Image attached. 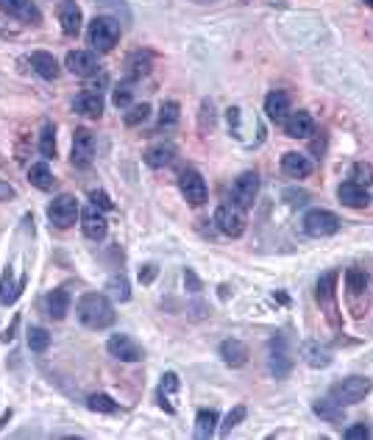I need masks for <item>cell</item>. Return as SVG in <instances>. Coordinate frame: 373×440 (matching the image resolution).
<instances>
[{"label":"cell","mask_w":373,"mask_h":440,"mask_svg":"<svg viewBox=\"0 0 373 440\" xmlns=\"http://www.w3.org/2000/svg\"><path fill=\"white\" fill-rule=\"evenodd\" d=\"M26 287V276H20L17 282H15V271L12 268H6V273H3V282H0V304H15L17 298H20V290Z\"/></svg>","instance_id":"cell-22"},{"label":"cell","mask_w":373,"mask_h":440,"mask_svg":"<svg viewBox=\"0 0 373 440\" xmlns=\"http://www.w3.org/2000/svg\"><path fill=\"white\" fill-rule=\"evenodd\" d=\"M351 181H354V184H359V187L373 184V164H367V162H356V164H354V170H351Z\"/></svg>","instance_id":"cell-39"},{"label":"cell","mask_w":373,"mask_h":440,"mask_svg":"<svg viewBox=\"0 0 373 440\" xmlns=\"http://www.w3.org/2000/svg\"><path fill=\"white\" fill-rule=\"evenodd\" d=\"M92 156H95V137H92V131H87V128H76V134H73V156H70V162H73L76 167H89V164H92Z\"/></svg>","instance_id":"cell-12"},{"label":"cell","mask_w":373,"mask_h":440,"mask_svg":"<svg viewBox=\"0 0 373 440\" xmlns=\"http://www.w3.org/2000/svg\"><path fill=\"white\" fill-rule=\"evenodd\" d=\"M220 357H223V362L226 365H232V368H243L245 362H248V346L243 343V340H223L220 343Z\"/></svg>","instance_id":"cell-19"},{"label":"cell","mask_w":373,"mask_h":440,"mask_svg":"<svg viewBox=\"0 0 373 440\" xmlns=\"http://www.w3.org/2000/svg\"><path fill=\"white\" fill-rule=\"evenodd\" d=\"M26 335H28V348H31V351L42 354V351H48V348H51V335H48V329H42V326H31Z\"/></svg>","instance_id":"cell-32"},{"label":"cell","mask_w":373,"mask_h":440,"mask_svg":"<svg viewBox=\"0 0 373 440\" xmlns=\"http://www.w3.org/2000/svg\"><path fill=\"white\" fill-rule=\"evenodd\" d=\"M284 134L290 139H306L315 134V123L309 117V112H293L287 120H284Z\"/></svg>","instance_id":"cell-16"},{"label":"cell","mask_w":373,"mask_h":440,"mask_svg":"<svg viewBox=\"0 0 373 440\" xmlns=\"http://www.w3.org/2000/svg\"><path fill=\"white\" fill-rule=\"evenodd\" d=\"M345 437H348V440H365V437H370V426H365V423H354V426H348V429H345Z\"/></svg>","instance_id":"cell-43"},{"label":"cell","mask_w":373,"mask_h":440,"mask_svg":"<svg viewBox=\"0 0 373 440\" xmlns=\"http://www.w3.org/2000/svg\"><path fill=\"white\" fill-rule=\"evenodd\" d=\"M64 65H67V70H70L73 76H78V78H92V76H98V70H101L98 56H95L92 51H70L67 59H64Z\"/></svg>","instance_id":"cell-11"},{"label":"cell","mask_w":373,"mask_h":440,"mask_svg":"<svg viewBox=\"0 0 373 440\" xmlns=\"http://www.w3.org/2000/svg\"><path fill=\"white\" fill-rule=\"evenodd\" d=\"M76 315L87 329H109L117 318L112 301L103 293H87L76 304Z\"/></svg>","instance_id":"cell-1"},{"label":"cell","mask_w":373,"mask_h":440,"mask_svg":"<svg viewBox=\"0 0 373 440\" xmlns=\"http://www.w3.org/2000/svg\"><path fill=\"white\" fill-rule=\"evenodd\" d=\"M40 151H42L45 159H53V156H56V131H53L51 123L42 126V134H40Z\"/></svg>","instance_id":"cell-36"},{"label":"cell","mask_w":373,"mask_h":440,"mask_svg":"<svg viewBox=\"0 0 373 440\" xmlns=\"http://www.w3.org/2000/svg\"><path fill=\"white\" fill-rule=\"evenodd\" d=\"M301 354H304V359H306L312 368H326V365L331 362V354H329V348H320L318 343H304Z\"/></svg>","instance_id":"cell-31"},{"label":"cell","mask_w":373,"mask_h":440,"mask_svg":"<svg viewBox=\"0 0 373 440\" xmlns=\"http://www.w3.org/2000/svg\"><path fill=\"white\" fill-rule=\"evenodd\" d=\"M153 276H156V265H145V268L139 271V282H142V285H150Z\"/></svg>","instance_id":"cell-48"},{"label":"cell","mask_w":373,"mask_h":440,"mask_svg":"<svg viewBox=\"0 0 373 440\" xmlns=\"http://www.w3.org/2000/svg\"><path fill=\"white\" fill-rule=\"evenodd\" d=\"M345 285H348V293H351V296H362L365 287H367V273L359 271V268H348V271H345Z\"/></svg>","instance_id":"cell-33"},{"label":"cell","mask_w":373,"mask_h":440,"mask_svg":"<svg viewBox=\"0 0 373 440\" xmlns=\"http://www.w3.org/2000/svg\"><path fill=\"white\" fill-rule=\"evenodd\" d=\"M178 123V103L175 101H164L159 109V126H173Z\"/></svg>","instance_id":"cell-41"},{"label":"cell","mask_w":373,"mask_h":440,"mask_svg":"<svg viewBox=\"0 0 373 440\" xmlns=\"http://www.w3.org/2000/svg\"><path fill=\"white\" fill-rule=\"evenodd\" d=\"M175 393H178V376L170 371L162 376V384H159V407L164 412H175Z\"/></svg>","instance_id":"cell-25"},{"label":"cell","mask_w":373,"mask_h":440,"mask_svg":"<svg viewBox=\"0 0 373 440\" xmlns=\"http://www.w3.org/2000/svg\"><path fill=\"white\" fill-rule=\"evenodd\" d=\"M81 229H84V235L89 237V240H103L106 237V232H109V223H106V214L92 203V206H87V209H81Z\"/></svg>","instance_id":"cell-13"},{"label":"cell","mask_w":373,"mask_h":440,"mask_svg":"<svg viewBox=\"0 0 373 440\" xmlns=\"http://www.w3.org/2000/svg\"><path fill=\"white\" fill-rule=\"evenodd\" d=\"M0 12L20 20V23H28V26H40L42 23V12L34 0H0Z\"/></svg>","instance_id":"cell-10"},{"label":"cell","mask_w":373,"mask_h":440,"mask_svg":"<svg viewBox=\"0 0 373 440\" xmlns=\"http://www.w3.org/2000/svg\"><path fill=\"white\" fill-rule=\"evenodd\" d=\"M73 106H76V112H81V115H87V117H101V115H103V98H101V92H95V90L81 92Z\"/></svg>","instance_id":"cell-24"},{"label":"cell","mask_w":373,"mask_h":440,"mask_svg":"<svg viewBox=\"0 0 373 440\" xmlns=\"http://www.w3.org/2000/svg\"><path fill=\"white\" fill-rule=\"evenodd\" d=\"M281 170L290 176V178H306L312 173V162L304 156V153H295V151H287L281 156Z\"/></svg>","instance_id":"cell-20"},{"label":"cell","mask_w":373,"mask_h":440,"mask_svg":"<svg viewBox=\"0 0 373 440\" xmlns=\"http://www.w3.org/2000/svg\"><path fill=\"white\" fill-rule=\"evenodd\" d=\"M106 348L120 362H139V359H145V348L131 335H112L109 343H106Z\"/></svg>","instance_id":"cell-8"},{"label":"cell","mask_w":373,"mask_h":440,"mask_svg":"<svg viewBox=\"0 0 373 440\" xmlns=\"http://www.w3.org/2000/svg\"><path fill=\"white\" fill-rule=\"evenodd\" d=\"M95 3H101V6H112L114 12H120V15H123V20H125V23L131 20V15H128V9H125L123 3H114V0H95Z\"/></svg>","instance_id":"cell-47"},{"label":"cell","mask_w":373,"mask_h":440,"mask_svg":"<svg viewBox=\"0 0 373 440\" xmlns=\"http://www.w3.org/2000/svg\"><path fill=\"white\" fill-rule=\"evenodd\" d=\"M87 407H89L92 412H106V415L117 412V401H114L112 396H106V393H95V396H89Z\"/></svg>","instance_id":"cell-37"},{"label":"cell","mask_w":373,"mask_h":440,"mask_svg":"<svg viewBox=\"0 0 373 440\" xmlns=\"http://www.w3.org/2000/svg\"><path fill=\"white\" fill-rule=\"evenodd\" d=\"M106 290H109V296L112 298H117V301H128L131 298V287H128V279L120 273V276H112L109 282H106Z\"/></svg>","instance_id":"cell-34"},{"label":"cell","mask_w":373,"mask_h":440,"mask_svg":"<svg viewBox=\"0 0 373 440\" xmlns=\"http://www.w3.org/2000/svg\"><path fill=\"white\" fill-rule=\"evenodd\" d=\"M184 285H186V290H190V293H201V287H204L193 268H186V271H184Z\"/></svg>","instance_id":"cell-44"},{"label":"cell","mask_w":373,"mask_h":440,"mask_svg":"<svg viewBox=\"0 0 373 440\" xmlns=\"http://www.w3.org/2000/svg\"><path fill=\"white\" fill-rule=\"evenodd\" d=\"M9 418H12V409H6V412H3V415H0V429H3V426H6V423H9Z\"/></svg>","instance_id":"cell-49"},{"label":"cell","mask_w":373,"mask_h":440,"mask_svg":"<svg viewBox=\"0 0 373 440\" xmlns=\"http://www.w3.org/2000/svg\"><path fill=\"white\" fill-rule=\"evenodd\" d=\"M215 226L226 237H240L245 232V209L240 203H234V201L220 203L218 212H215Z\"/></svg>","instance_id":"cell-4"},{"label":"cell","mask_w":373,"mask_h":440,"mask_svg":"<svg viewBox=\"0 0 373 440\" xmlns=\"http://www.w3.org/2000/svg\"><path fill=\"white\" fill-rule=\"evenodd\" d=\"M120 40V26L117 20L112 17H95L89 23V31H87V42L98 51V53H109Z\"/></svg>","instance_id":"cell-3"},{"label":"cell","mask_w":373,"mask_h":440,"mask_svg":"<svg viewBox=\"0 0 373 440\" xmlns=\"http://www.w3.org/2000/svg\"><path fill=\"white\" fill-rule=\"evenodd\" d=\"M337 198H340V203H345V206H351V209H365V206L370 203L367 189L359 187V184H354V181H342V184L337 187Z\"/></svg>","instance_id":"cell-17"},{"label":"cell","mask_w":373,"mask_h":440,"mask_svg":"<svg viewBox=\"0 0 373 440\" xmlns=\"http://www.w3.org/2000/svg\"><path fill=\"white\" fill-rule=\"evenodd\" d=\"M145 162L150 164V167H167V164H173L175 162V148L173 145H153V148H148L145 151Z\"/></svg>","instance_id":"cell-28"},{"label":"cell","mask_w":373,"mask_h":440,"mask_svg":"<svg viewBox=\"0 0 373 440\" xmlns=\"http://www.w3.org/2000/svg\"><path fill=\"white\" fill-rule=\"evenodd\" d=\"M334 282H337V273H323L320 282H318V304H323L329 321L337 326V307H334Z\"/></svg>","instance_id":"cell-18"},{"label":"cell","mask_w":373,"mask_h":440,"mask_svg":"<svg viewBox=\"0 0 373 440\" xmlns=\"http://www.w3.org/2000/svg\"><path fill=\"white\" fill-rule=\"evenodd\" d=\"M365 3H367V6H370V9H373V0H365Z\"/></svg>","instance_id":"cell-51"},{"label":"cell","mask_w":373,"mask_h":440,"mask_svg":"<svg viewBox=\"0 0 373 440\" xmlns=\"http://www.w3.org/2000/svg\"><path fill=\"white\" fill-rule=\"evenodd\" d=\"M370 390H373V382H370V379H365V376H348V379L334 382L331 390H329V396H331L337 404L348 407V404L365 401V396H367Z\"/></svg>","instance_id":"cell-2"},{"label":"cell","mask_w":373,"mask_h":440,"mask_svg":"<svg viewBox=\"0 0 373 440\" xmlns=\"http://www.w3.org/2000/svg\"><path fill=\"white\" fill-rule=\"evenodd\" d=\"M304 232L309 237H331L340 232V217L329 209H309L304 214Z\"/></svg>","instance_id":"cell-5"},{"label":"cell","mask_w":373,"mask_h":440,"mask_svg":"<svg viewBox=\"0 0 373 440\" xmlns=\"http://www.w3.org/2000/svg\"><path fill=\"white\" fill-rule=\"evenodd\" d=\"M178 189H181V195L186 198V203H190V206H201L209 198L204 176L198 170H193V167H186V170L178 173Z\"/></svg>","instance_id":"cell-7"},{"label":"cell","mask_w":373,"mask_h":440,"mask_svg":"<svg viewBox=\"0 0 373 440\" xmlns=\"http://www.w3.org/2000/svg\"><path fill=\"white\" fill-rule=\"evenodd\" d=\"M59 23H62V31L67 37H78L81 34L84 15H81V6L76 3V0H62V3H59Z\"/></svg>","instance_id":"cell-15"},{"label":"cell","mask_w":373,"mask_h":440,"mask_svg":"<svg viewBox=\"0 0 373 440\" xmlns=\"http://www.w3.org/2000/svg\"><path fill=\"white\" fill-rule=\"evenodd\" d=\"M78 217H81V209H78V201L73 195H59L48 206V220H51L53 226H59V229L76 226Z\"/></svg>","instance_id":"cell-6"},{"label":"cell","mask_w":373,"mask_h":440,"mask_svg":"<svg viewBox=\"0 0 373 440\" xmlns=\"http://www.w3.org/2000/svg\"><path fill=\"white\" fill-rule=\"evenodd\" d=\"M312 409H315V415L323 418L326 423H342V404H337L331 396H329V398H318V401L312 404Z\"/></svg>","instance_id":"cell-27"},{"label":"cell","mask_w":373,"mask_h":440,"mask_svg":"<svg viewBox=\"0 0 373 440\" xmlns=\"http://www.w3.org/2000/svg\"><path fill=\"white\" fill-rule=\"evenodd\" d=\"M265 112H268V117L276 120V123L287 120V115H290V95L281 92V90H273V92L265 98Z\"/></svg>","instance_id":"cell-21"},{"label":"cell","mask_w":373,"mask_h":440,"mask_svg":"<svg viewBox=\"0 0 373 440\" xmlns=\"http://www.w3.org/2000/svg\"><path fill=\"white\" fill-rule=\"evenodd\" d=\"M15 198H17V189L9 181L0 178V201H15Z\"/></svg>","instance_id":"cell-46"},{"label":"cell","mask_w":373,"mask_h":440,"mask_svg":"<svg viewBox=\"0 0 373 440\" xmlns=\"http://www.w3.org/2000/svg\"><path fill=\"white\" fill-rule=\"evenodd\" d=\"M245 415H248V409L240 404V407H234L229 415H226V421H223V426H220V434H229L234 426H240L243 421H245Z\"/></svg>","instance_id":"cell-40"},{"label":"cell","mask_w":373,"mask_h":440,"mask_svg":"<svg viewBox=\"0 0 373 440\" xmlns=\"http://www.w3.org/2000/svg\"><path fill=\"white\" fill-rule=\"evenodd\" d=\"M31 67H34L42 78H48V81L59 78V73H62V67H59V62L53 59V53H45V51H34V53H31Z\"/></svg>","instance_id":"cell-23"},{"label":"cell","mask_w":373,"mask_h":440,"mask_svg":"<svg viewBox=\"0 0 373 440\" xmlns=\"http://www.w3.org/2000/svg\"><path fill=\"white\" fill-rule=\"evenodd\" d=\"M218 432V412L215 409H201L196 418V437L198 440H209Z\"/></svg>","instance_id":"cell-29"},{"label":"cell","mask_w":373,"mask_h":440,"mask_svg":"<svg viewBox=\"0 0 373 440\" xmlns=\"http://www.w3.org/2000/svg\"><path fill=\"white\" fill-rule=\"evenodd\" d=\"M131 98H134V84H131V78L114 87V98H112V101H114L117 109H128V106H131Z\"/></svg>","instance_id":"cell-38"},{"label":"cell","mask_w":373,"mask_h":440,"mask_svg":"<svg viewBox=\"0 0 373 440\" xmlns=\"http://www.w3.org/2000/svg\"><path fill=\"white\" fill-rule=\"evenodd\" d=\"M268 368L276 379H287L290 371H293V357H290V348H287V340L284 337H276L270 340V348H268Z\"/></svg>","instance_id":"cell-9"},{"label":"cell","mask_w":373,"mask_h":440,"mask_svg":"<svg viewBox=\"0 0 373 440\" xmlns=\"http://www.w3.org/2000/svg\"><path fill=\"white\" fill-rule=\"evenodd\" d=\"M45 307H48V315L53 321H62L70 312V293L67 290H51L48 298H45Z\"/></svg>","instance_id":"cell-26"},{"label":"cell","mask_w":373,"mask_h":440,"mask_svg":"<svg viewBox=\"0 0 373 440\" xmlns=\"http://www.w3.org/2000/svg\"><path fill=\"white\" fill-rule=\"evenodd\" d=\"M193 3H215V0H193Z\"/></svg>","instance_id":"cell-50"},{"label":"cell","mask_w":373,"mask_h":440,"mask_svg":"<svg viewBox=\"0 0 373 440\" xmlns=\"http://www.w3.org/2000/svg\"><path fill=\"white\" fill-rule=\"evenodd\" d=\"M148 115H150V106H148V103L131 106V109L125 112V126H139V123H145V120H148Z\"/></svg>","instance_id":"cell-42"},{"label":"cell","mask_w":373,"mask_h":440,"mask_svg":"<svg viewBox=\"0 0 373 440\" xmlns=\"http://www.w3.org/2000/svg\"><path fill=\"white\" fill-rule=\"evenodd\" d=\"M257 192H259V176H257L254 170H245V173L234 181V187H232V198H234V203H240L243 209L257 201Z\"/></svg>","instance_id":"cell-14"},{"label":"cell","mask_w":373,"mask_h":440,"mask_svg":"<svg viewBox=\"0 0 373 440\" xmlns=\"http://www.w3.org/2000/svg\"><path fill=\"white\" fill-rule=\"evenodd\" d=\"M89 201H92L95 206H101V209H112V206H114V203L109 201V195H106V192H98V189L89 192Z\"/></svg>","instance_id":"cell-45"},{"label":"cell","mask_w":373,"mask_h":440,"mask_svg":"<svg viewBox=\"0 0 373 440\" xmlns=\"http://www.w3.org/2000/svg\"><path fill=\"white\" fill-rule=\"evenodd\" d=\"M28 181L37 187V189H51L53 187V173L45 162H37L28 167Z\"/></svg>","instance_id":"cell-30"},{"label":"cell","mask_w":373,"mask_h":440,"mask_svg":"<svg viewBox=\"0 0 373 440\" xmlns=\"http://www.w3.org/2000/svg\"><path fill=\"white\" fill-rule=\"evenodd\" d=\"M150 73V56L148 53H134L131 59H128V76H131V81L134 78H142V76H148Z\"/></svg>","instance_id":"cell-35"}]
</instances>
